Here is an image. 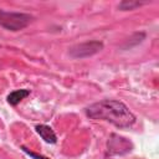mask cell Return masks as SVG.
I'll return each mask as SVG.
<instances>
[{
  "label": "cell",
  "mask_w": 159,
  "mask_h": 159,
  "mask_svg": "<svg viewBox=\"0 0 159 159\" xmlns=\"http://www.w3.org/2000/svg\"><path fill=\"white\" fill-rule=\"evenodd\" d=\"M133 150V144L129 139L119 135V134H111L107 142V155H125Z\"/></svg>",
  "instance_id": "3957f363"
},
{
  "label": "cell",
  "mask_w": 159,
  "mask_h": 159,
  "mask_svg": "<svg viewBox=\"0 0 159 159\" xmlns=\"http://www.w3.org/2000/svg\"><path fill=\"white\" fill-rule=\"evenodd\" d=\"M35 130L37 132V134L46 142L50 144H55L57 142V137L56 133L53 132V129L46 124H39L35 127Z\"/></svg>",
  "instance_id": "5b68a950"
},
{
  "label": "cell",
  "mask_w": 159,
  "mask_h": 159,
  "mask_svg": "<svg viewBox=\"0 0 159 159\" xmlns=\"http://www.w3.org/2000/svg\"><path fill=\"white\" fill-rule=\"evenodd\" d=\"M21 149H22V152L24 153H26L29 157H31L32 159H48V158H46V157H43V155H40V154H37V153H35V152H31L30 149H27L26 147H21Z\"/></svg>",
  "instance_id": "9c48e42d"
},
{
  "label": "cell",
  "mask_w": 159,
  "mask_h": 159,
  "mask_svg": "<svg viewBox=\"0 0 159 159\" xmlns=\"http://www.w3.org/2000/svg\"><path fill=\"white\" fill-rule=\"evenodd\" d=\"M86 114L91 119L107 120L118 128H128L135 123V116L129 108L117 99H102L86 108Z\"/></svg>",
  "instance_id": "6da1fadb"
},
{
  "label": "cell",
  "mask_w": 159,
  "mask_h": 159,
  "mask_svg": "<svg viewBox=\"0 0 159 159\" xmlns=\"http://www.w3.org/2000/svg\"><path fill=\"white\" fill-rule=\"evenodd\" d=\"M145 39V32H135L132 35V37L128 39V41H125V43L122 46L123 50H129L132 47H135L137 45H139L143 40Z\"/></svg>",
  "instance_id": "52a82bcc"
},
{
  "label": "cell",
  "mask_w": 159,
  "mask_h": 159,
  "mask_svg": "<svg viewBox=\"0 0 159 159\" xmlns=\"http://www.w3.org/2000/svg\"><path fill=\"white\" fill-rule=\"evenodd\" d=\"M147 2H140V1H128V0H124L122 2L118 4V9L122 10V11H128V10H134L137 7H140L142 5H144Z\"/></svg>",
  "instance_id": "ba28073f"
},
{
  "label": "cell",
  "mask_w": 159,
  "mask_h": 159,
  "mask_svg": "<svg viewBox=\"0 0 159 159\" xmlns=\"http://www.w3.org/2000/svg\"><path fill=\"white\" fill-rule=\"evenodd\" d=\"M27 96H30V91L29 89H15L12 91L11 93L7 94L6 99H7V103L11 104V106H17L22 99H25Z\"/></svg>",
  "instance_id": "8992f818"
},
{
  "label": "cell",
  "mask_w": 159,
  "mask_h": 159,
  "mask_svg": "<svg viewBox=\"0 0 159 159\" xmlns=\"http://www.w3.org/2000/svg\"><path fill=\"white\" fill-rule=\"evenodd\" d=\"M32 20H34V16L26 12L0 10V26L12 32L24 30L31 24Z\"/></svg>",
  "instance_id": "7a4b0ae2"
},
{
  "label": "cell",
  "mask_w": 159,
  "mask_h": 159,
  "mask_svg": "<svg viewBox=\"0 0 159 159\" xmlns=\"http://www.w3.org/2000/svg\"><path fill=\"white\" fill-rule=\"evenodd\" d=\"M103 48V43L101 41H87L80 45L73 46L70 50V56L72 58H87L96 53H98Z\"/></svg>",
  "instance_id": "277c9868"
}]
</instances>
